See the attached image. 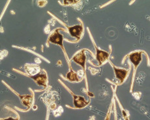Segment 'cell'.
<instances>
[{"label":"cell","instance_id":"6da1fadb","mask_svg":"<svg viewBox=\"0 0 150 120\" xmlns=\"http://www.w3.org/2000/svg\"><path fill=\"white\" fill-rule=\"evenodd\" d=\"M73 61L76 62V63H78L79 64L81 65L82 66L83 68V69H85L86 55L84 54V51L82 50V51H80V52H79V53H77L76 55L73 57Z\"/></svg>","mask_w":150,"mask_h":120},{"label":"cell","instance_id":"3957f363","mask_svg":"<svg viewBox=\"0 0 150 120\" xmlns=\"http://www.w3.org/2000/svg\"><path fill=\"white\" fill-rule=\"evenodd\" d=\"M49 40H50L51 42L54 43V44L60 45L62 47H63V45H62L63 36L62 35H60L59 33L58 29L55 31L52 35L50 36V38H49Z\"/></svg>","mask_w":150,"mask_h":120},{"label":"cell","instance_id":"8992f818","mask_svg":"<svg viewBox=\"0 0 150 120\" xmlns=\"http://www.w3.org/2000/svg\"><path fill=\"white\" fill-rule=\"evenodd\" d=\"M74 106L77 108H82L86 106L88 103L86 102L82 97L74 96Z\"/></svg>","mask_w":150,"mask_h":120},{"label":"cell","instance_id":"7a4b0ae2","mask_svg":"<svg viewBox=\"0 0 150 120\" xmlns=\"http://www.w3.org/2000/svg\"><path fill=\"white\" fill-rule=\"evenodd\" d=\"M82 30L83 28L82 25H76V26L72 27H69V31L71 35L73 36H74L78 40H79L80 36H81Z\"/></svg>","mask_w":150,"mask_h":120},{"label":"cell","instance_id":"277c9868","mask_svg":"<svg viewBox=\"0 0 150 120\" xmlns=\"http://www.w3.org/2000/svg\"><path fill=\"white\" fill-rule=\"evenodd\" d=\"M31 79L35 81V82L40 86H42V87H46V83H47V76L45 74H41L39 73L35 76H31Z\"/></svg>","mask_w":150,"mask_h":120},{"label":"cell","instance_id":"ba28073f","mask_svg":"<svg viewBox=\"0 0 150 120\" xmlns=\"http://www.w3.org/2000/svg\"><path fill=\"white\" fill-rule=\"evenodd\" d=\"M114 69L115 71V73H116V77L119 79L121 81L123 82V80L126 77L127 75V71L125 70L117 69L115 67H114Z\"/></svg>","mask_w":150,"mask_h":120},{"label":"cell","instance_id":"52a82bcc","mask_svg":"<svg viewBox=\"0 0 150 120\" xmlns=\"http://www.w3.org/2000/svg\"><path fill=\"white\" fill-rule=\"evenodd\" d=\"M130 60L134 64L135 67H137V66L139 64V63L142 60V57H141V53L136 52L134 53H132L130 55Z\"/></svg>","mask_w":150,"mask_h":120},{"label":"cell","instance_id":"9c48e42d","mask_svg":"<svg viewBox=\"0 0 150 120\" xmlns=\"http://www.w3.org/2000/svg\"><path fill=\"white\" fill-rule=\"evenodd\" d=\"M21 99L22 100V103H24L25 106H30V105L32 103L33 98L31 96H21Z\"/></svg>","mask_w":150,"mask_h":120},{"label":"cell","instance_id":"30bf717a","mask_svg":"<svg viewBox=\"0 0 150 120\" xmlns=\"http://www.w3.org/2000/svg\"><path fill=\"white\" fill-rule=\"evenodd\" d=\"M67 79L71 81H79V79H78V76L76 73L74 72L73 71H71L70 72H69L67 75Z\"/></svg>","mask_w":150,"mask_h":120},{"label":"cell","instance_id":"5b68a950","mask_svg":"<svg viewBox=\"0 0 150 120\" xmlns=\"http://www.w3.org/2000/svg\"><path fill=\"white\" fill-rule=\"evenodd\" d=\"M97 51V59L99 62V65H101L106 59L108 58V53L101 50H98L96 48Z\"/></svg>","mask_w":150,"mask_h":120}]
</instances>
